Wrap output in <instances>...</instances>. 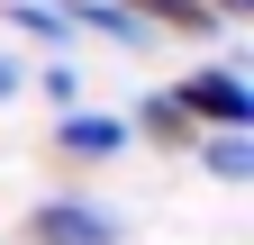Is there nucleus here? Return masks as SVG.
<instances>
[{
  "mask_svg": "<svg viewBox=\"0 0 254 245\" xmlns=\"http://www.w3.org/2000/svg\"><path fill=\"white\" fill-rule=\"evenodd\" d=\"M173 100H182V118H190V127H254V91L227 73V64H200V73H182V91H173Z\"/></svg>",
  "mask_w": 254,
  "mask_h": 245,
  "instance_id": "f257e3e1",
  "label": "nucleus"
},
{
  "mask_svg": "<svg viewBox=\"0 0 254 245\" xmlns=\"http://www.w3.org/2000/svg\"><path fill=\"white\" fill-rule=\"evenodd\" d=\"M0 18H9L18 27V37H37V46H73V27H64V9H55V0H0Z\"/></svg>",
  "mask_w": 254,
  "mask_h": 245,
  "instance_id": "6e6552de",
  "label": "nucleus"
},
{
  "mask_svg": "<svg viewBox=\"0 0 254 245\" xmlns=\"http://www.w3.org/2000/svg\"><path fill=\"white\" fill-rule=\"evenodd\" d=\"M64 27L73 37H109V46H145V27L118 9V0H64Z\"/></svg>",
  "mask_w": 254,
  "mask_h": 245,
  "instance_id": "39448f33",
  "label": "nucleus"
},
{
  "mask_svg": "<svg viewBox=\"0 0 254 245\" xmlns=\"http://www.w3.org/2000/svg\"><path fill=\"white\" fill-rule=\"evenodd\" d=\"M200 164L218 182H254V127H209L200 136Z\"/></svg>",
  "mask_w": 254,
  "mask_h": 245,
  "instance_id": "0eeeda50",
  "label": "nucleus"
},
{
  "mask_svg": "<svg viewBox=\"0 0 254 245\" xmlns=\"http://www.w3.org/2000/svg\"><path fill=\"white\" fill-rule=\"evenodd\" d=\"M127 118H109V109H64L55 118V155L64 164H109V155H127Z\"/></svg>",
  "mask_w": 254,
  "mask_h": 245,
  "instance_id": "7ed1b4c3",
  "label": "nucleus"
},
{
  "mask_svg": "<svg viewBox=\"0 0 254 245\" xmlns=\"http://www.w3.org/2000/svg\"><path fill=\"white\" fill-rule=\"evenodd\" d=\"M27 245H118V218L100 200H37L27 209Z\"/></svg>",
  "mask_w": 254,
  "mask_h": 245,
  "instance_id": "f03ea898",
  "label": "nucleus"
},
{
  "mask_svg": "<svg viewBox=\"0 0 254 245\" xmlns=\"http://www.w3.org/2000/svg\"><path fill=\"white\" fill-rule=\"evenodd\" d=\"M18 82H27V64H18V55H0V100H9Z\"/></svg>",
  "mask_w": 254,
  "mask_h": 245,
  "instance_id": "9d476101",
  "label": "nucleus"
},
{
  "mask_svg": "<svg viewBox=\"0 0 254 245\" xmlns=\"http://www.w3.org/2000/svg\"><path fill=\"white\" fill-rule=\"evenodd\" d=\"M118 9L136 18L145 37H154V27H182V37H218V18L200 9V0H118Z\"/></svg>",
  "mask_w": 254,
  "mask_h": 245,
  "instance_id": "423d86ee",
  "label": "nucleus"
},
{
  "mask_svg": "<svg viewBox=\"0 0 254 245\" xmlns=\"http://www.w3.org/2000/svg\"><path fill=\"white\" fill-rule=\"evenodd\" d=\"M127 136L164 145V155H190V145H200V127L182 118V100H173V91H145V100H136V118H127Z\"/></svg>",
  "mask_w": 254,
  "mask_h": 245,
  "instance_id": "20e7f679",
  "label": "nucleus"
},
{
  "mask_svg": "<svg viewBox=\"0 0 254 245\" xmlns=\"http://www.w3.org/2000/svg\"><path fill=\"white\" fill-rule=\"evenodd\" d=\"M200 9H209L218 27H227V18H254V0H200Z\"/></svg>",
  "mask_w": 254,
  "mask_h": 245,
  "instance_id": "1a4fd4ad",
  "label": "nucleus"
}]
</instances>
